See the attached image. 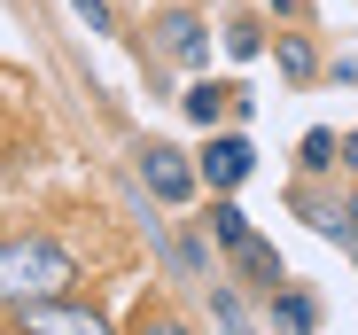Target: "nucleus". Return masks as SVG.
<instances>
[{
    "instance_id": "nucleus-1",
    "label": "nucleus",
    "mask_w": 358,
    "mask_h": 335,
    "mask_svg": "<svg viewBox=\"0 0 358 335\" xmlns=\"http://www.w3.org/2000/svg\"><path fill=\"white\" fill-rule=\"evenodd\" d=\"M78 281V265L63 242H47V234H16V242H0V312H24V304H47V297H71Z\"/></svg>"
},
{
    "instance_id": "nucleus-2",
    "label": "nucleus",
    "mask_w": 358,
    "mask_h": 335,
    "mask_svg": "<svg viewBox=\"0 0 358 335\" xmlns=\"http://www.w3.org/2000/svg\"><path fill=\"white\" fill-rule=\"evenodd\" d=\"M16 327H24V335H109V320H101L94 304H78V297L24 304V312H16Z\"/></svg>"
},
{
    "instance_id": "nucleus-3",
    "label": "nucleus",
    "mask_w": 358,
    "mask_h": 335,
    "mask_svg": "<svg viewBox=\"0 0 358 335\" xmlns=\"http://www.w3.org/2000/svg\"><path fill=\"white\" fill-rule=\"evenodd\" d=\"M141 180H148L156 203H187V195H195V164L179 156L171 141H148V148H141Z\"/></svg>"
},
{
    "instance_id": "nucleus-4",
    "label": "nucleus",
    "mask_w": 358,
    "mask_h": 335,
    "mask_svg": "<svg viewBox=\"0 0 358 335\" xmlns=\"http://www.w3.org/2000/svg\"><path fill=\"white\" fill-rule=\"evenodd\" d=\"M148 31H156L148 47L164 55V63H203V55H210V24H203L195 8H171V16H156Z\"/></svg>"
},
{
    "instance_id": "nucleus-5",
    "label": "nucleus",
    "mask_w": 358,
    "mask_h": 335,
    "mask_svg": "<svg viewBox=\"0 0 358 335\" xmlns=\"http://www.w3.org/2000/svg\"><path fill=\"white\" fill-rule=\"evenodd\" d=\"M250 164H257V148H250L242 133H210V148H203V180H210V187H242Z\"/></svg>"
},
{
    "instance_id": "nucleus-6",
    "label": "nucleus",
    "mask_w": 358,
    "mask_h": 335,
    "mask_svg": "<svg viewBox=\"0 0 358 335\" xmlns=\"http://www.w3.org/2000/svg\"><path fill=\"white\" fill-rule=\"evenodd\" d=\"M234 265L250 273V289H265V297L280 289V257H273V242H257V234H250L242 250H234Z\"/></svg>"
},
{
    "instance_id": "nucleus-7",
    "label": "nucleus",
    "mask_w": 358,
    "mask_h": 335,
    "mask_svg": "<svg viewBox=\"0 0 358 335\" xmlns=\"http://www.w3.org/2000/svg\"><path fill=\"white\" fill-rule=\"evenodd\" d=\"M273 320H280L288 335H312V327H320V304H312L304 289H273Z\"/></svg>"
},
{
    "instance_id": "nucleus-8",
    "label": "nucleus",
    "mask_w": 358,
    "mask_h": 335,
    "mask_svg": "<svg viewBox=\"0 0 358 335\" xmlns=\"http://www.w3.org/2000/svg\"><path fill=\"white\" fill-rule=\"evenodd\" d=\"M210 242H218V250H242V242H250V218H242V203H226V195L210 203Z\"/></svg>"
},
{
    "instance_id": "nucleus-9",
    "label": "nucleus",
    "mask_w": 358,
    "mask_h": 335,
    "mask_svg": "<svg viewBox=\"0 0 358 335\" xmlns=\"http://www.w3.org/2000/svg\"><path fill=\"white\" fill-rule=\"evenodd\" d=\"M226 94H234V86H210V78L187 86V117H195V125H218V117H226Z\"/></svg>"
},
{
    "instance_id": "nucleus-10",
    "label": "nucleus",
    "mask_w": 358,
    "mask_h": 335,
    "mask_svg": "<svg viewBox=\"0 0 358 335\" xmlns=\"http://www.w3.org/2000/svg\"><path fill=\"white\" fill-rule=\"evenodd\" d=\"M273 63H280V78H312V71H320V55H312V39H280V47H273Z\"/></svg>"
},
{
    "instance_id": "nucleus-11",
    "label": "nucleus",
    "mask_w": 358,
    "mask_h": 335,
    "mask_svg": "<svg viewBox=\"0 0 358 335\" xmlns=\"http://www.w3.org/2000/svg\"><path fill=\"white\" fill-rule=\"evenodd\" d=\"M226 55H234V63H250V55H265V31L242 16V24H226Z\"/></svg>"
},
{
    "instance_id": "nucleus-12",
    "label": "nucleus",
    "mask_w": 358,
    "mask_h": 335,
    "mask_svg": "<svg viewBox=\"0 0 358 335\" xmlns=\"http://www.w3.org/2000/svg\"><path fill=\"white\" fill-rule=\"evenodd\" d=\"M296 164H304V172H327V164H335V133H304V156H296Z\"/></svg>"
},
{
    "instance_id": "nucleus-13",
    "label": "nucleus",
    "mask_w": 358,
    "mask_h": 335,
    "mask_svg": "<svg viewBox=\"0 0 358 335\" xmlns=\"http://www.w3.org/2000/svg\"><path fill=\"white\" fill-rule=\"evenodd\" d=\"M210 312L226 320V335H257V327L242 320V304H234V289H218V297H210Z\"/></svg>"
},
{
    "instance_id": "nucleus-14",
    "label": "nucleus",
    "mask_w": 358,
    "mask_h": 335,
    "mask_svg": "<svg viewBox=\"0 0 358 335\" xmlns=\"http://www.w3.org/2000/svg\"><path fill=\"white\" fill-rule=\"evenodd\" d=\"M133 335H187V320H171V312H141Z\"/></svg>"
},
{
    "instance_id": "nucleus-15",
    "label": "nucleus",
    "mask_w": 358,
    "mask_h": 335,
    "mask_svg": "<svg viewBox=\"0 0 358 335\" xmlns=\"http://www.w3.org/2000/svg\"><path fill=\"white\" fill-rule=\"evenodd\" d=\"M71 8L86 16V31H109V0H71Z\"/></svg>"
},
{
    "instance_id": "nucleus-16",
    "label": "nucleus",
    "mask_w": 358,
    "mask_h": 335,
    "mask_svg": "<svg viewBox=\"0 0 358 335\" xmlns=\"http://www.w3.org/2000/svg\"><path fill=\"white\" fill-rule=\"evenodd\" d=\"M343 164H350V172H358V133H343Z\"/></svg>"
}]
</instances>
